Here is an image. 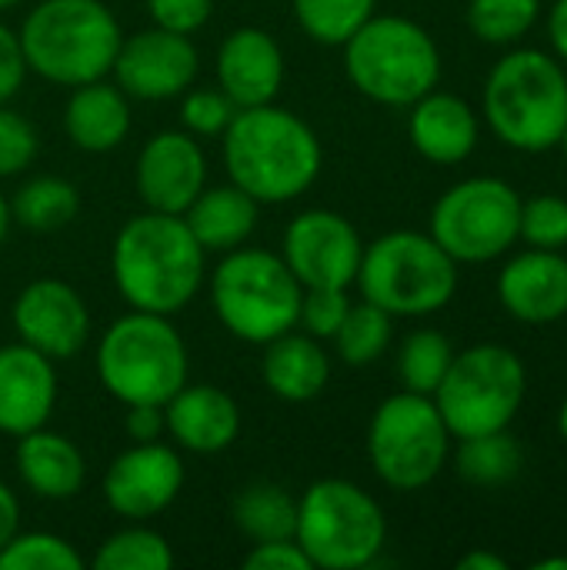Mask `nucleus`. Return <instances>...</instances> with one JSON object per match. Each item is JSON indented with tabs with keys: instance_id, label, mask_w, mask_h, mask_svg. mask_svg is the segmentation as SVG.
Returning <instances> with one entry per match:
<instances>
[{
	"instance_id": "f257e3e1",
	"label": "nucleus",
	"mask_w": 567,
	"mask_h": 570,
	"mask_svg": "<svg viewBox=\"0 0 567 570\" xmlns=\"http://www.w3.org/2000/svg\"><path fill=\"white\" fill-rule=\"evenodd\" d=\"M110 271L130 311L170 317L197 297L207 274V250L180 214L144 210L117 230Z\"/></svg>"
},
{
	"instance_id": "f03ea898",
	"label": "nucleus",
	"mask_w": 567,
	"mask_h": 570,
	"mask_svg": "<svg viewBox=\"0 0 567 570\" xmlns=\"http://www.w3.org/2000/svg\"><path fill=\"white\" fill-rule=\"evenodd\" d=\"M221 137L231 184L257 204H287L301 197L311 190L324 164L311 124L277 104L241 107Z\"/></svg>"
},
{
	"instance_id": "7ed1b4c3",
	"label": "nucleus",
	"mask_w": 567,
	"mask_h": 570,
	"mask_svg": "<svg viewBox=\"0 0 567 570\" xmlns=\"http://www.w3.org/2000/svg\"><path fill=\"white\" fill-rule=\"evenodd\" d=\"M481 110L495 137L511 150L545 154L558 147L567 124L565 63L538 47L505 53L485 80Z\"/></svg>"
},
{
	"instance_id": "20e7f679",
	"label": "nucleus",
	"mask_w": 567,
	"mask_h": 570,
	"mask_svg": "<svg viewBox=\"0 0 567 570\" xmlns=\"http://www.w3.org/2000/svg\"><path fill=\"white\" fill-rule=\"evenodd\" d=\"M17 37L27 70L74 90L114 70L124 33L104 0H40Z\"/></svg>"
},
{
	"instance_id": "39448f33",
	"label": "nucleus",
	"mask_w": 567,
	"mask_h": 570,
	"mask_svg": "<svg viewBox=\"0 0 567 570\" xmlns=\"http://www.w3.org/2000/svg\"><path fill=\"white\" fill-rule=\"evenodd\" d=\"M341 47L354 90L384 107H411L441 80V50L418 20L374 13Z\"/></svg>"
},
{
	"instance_id": "423d86ee",
	"label": "nucleus",
	"mask_w": 567,
	"mask_h": 570,
	"mask_svg": "<svg viewBox=\"0 0 567 570\" xmlns=\"http://www.w3.org/2000/svg\"><path fill=\"white\" fill-rule=\"evenodd\" d=\"M187 344L164 314L130 311L97 344V377L124 407L167 404L187 384Z\"/></svg>"
},
{
	"instance_id": "0eeeda50",
	"label": "nucleus",
	"mask_w": 567,
	"mask_h": 570,
	"mask_svg": "<svg viewBox=\"0 0 567 570\" xmlns=\"http://www.w3.org/2000/svg\"><path fill=\"white\" fill-rule=\"evenodd\" d=\"M304 287L281 254L264 247H234L211 274V304L224 331L244 344H267L297 327Z\"/></svg>"
},
{
	"instance_id": "6e6552de",
	"label": "nucleus",
	"mask_w": 567,
	"mask_h": 570,
	"mask_svg": "<svg viewBox=\"0 0 567 570\" xmlns=\"http://www.w3.org/2000/svg\"><path fill=\"white\" fill-rule=\"evenodd\" d=\"M354 284L391 317H428L451 304L458 261L431 234L391 230L364 247Z\"/></svg>"
},
{
	"instance_id": "1a4fd4ad",
	"label": "nucleus",
	"mask_w": 567,
	"mask_h": 570,
	"mask_svg": "<svg viewBox=\"0 0 567 570\" xmlns=\"http://www.w3.org/2000/svg\"><path fill=\"white\" fill-rule=\"evenodd\" d=\"M294 541L321 570H361L378 564L388 521L381 504L344 478L314 481L297 501Z\"/></svg>"
},
{
	"instance_id": "9d476101",
	"label": "nucleus",
	"mask_w": 567,
	"mask_h": 570,
	"mask_svg": "<svg viewBox=\"0 0 567 570\" xmlns=\"http://www.w3.org/2000/svg\"><path fill=\"white\" fill-rule=\"evenodd\" d=\"M528 394L525 361L505 344H475L454 354L444 381L431 394L451 438L508 431Z\"/></svg>"
},
{
	"instance_id": "9b49d317",
	"label": "nucleus",
	"mask_w": 567,
	"mask_h": 570,
	"mask_svg": "<svg viewBox=\"0 0 567 570\" xmlns=\"http://www.w3.org/2000/svg\"><path fill=\"white\" fill-rule=\"evenodd\" d=\"M451 431L428 394L401 391L378 404L368 428V458L391 491H421L448 464Z\"/></svg>"
},
{
	"instance_id": "f8f14e48",
	"label": "nucleus",
	"mask_w": 567,
	"mask_h": 570,
	"mask_svg": "<svg viewBox=\"0 0 567 570\" xmlns=\"http://www.w3.org/2000/svg\"><path fill=\"white\" fill-rule=\"evenodd\" d=\"M521 194L501 177H468L431 210V237L458 264H488L518 244Z\"/></svg>"
},
{
	"instance_id": "ddd939ff",
	"label": "nucleus",
	"mask_w": 567,
	"mask_h": 570,
	"mask_svg": "<svg viewBox=\"0 0 567 570\" xmlns=\"http://www.w3.org/2000/svg\"><path fill=\"white\" fill-rule=\"evenodd\" d=\"M364 240L358 227L338 210H301L281 240V257L301 287H341L358 281Z\"/></svg>"
},
{
	"instance_id": "4468645a",
	"label": "nucleus",
	"mask_w": 567,
	"mask_h": 570,
	"mask_svg": "<svg viewBox=\"0 0 567 570\" xmlns=\"http://www.w3.org/2000/svg\"><path fill=\"white\" fill-rule=\"evenodd\" d=\"M197 70H201V57L187 33L150 27L120 37L110 73L117 87L134 100H170L190 90Z\"/></svg>"
},
{
	"instance_id": "2eb2a0df",
	"label": "nucleus",
	"mask_w": 567,
	"mask_h": 570,
	"mask_svg": "<svg viewBox=\"0 0 567 570\" xmlns=\"http://www.w3.org/2000/svg\"><path fill=\"white\" fill-rule=\"evenodd\" d=\"M13 331L43 357L70 361L90 337V314L70 284L57 277H37L13 301Z\"/></svg>"
},
{
	"instance_id": "dca6fc26",
	"label": "nucleus",
	"mask_w": 567,
	"mask_h": 570,
	"mask_svg": "<svg viewBox=\"0 0 567 570\" xmlns=\"http://www.w3.org/2000/svg\"><path fill=\"white\" fill-rule=\"evenodd\" d=\"M184 488V461L160 441L134 444L104 474V501L127 521H147L167 511Z\"/></svg>"
},
{
	"instance_id": "f3484780",
	"label": "nucleus",
	"mask_w": 567,
	"mask_h": 570,
	"mask_svg": "<svg viewBox=\"0 0 567 570\" xmlns=\"http://www.w3.org/2000/svg\"><path fill=\"white\" fill-rule=\"evenodd\" d=\"M134 184L147 210L184 214L194 204V197L207 187V157L194 140V134L187 130L154 134L140 147Z\"/></svg>"
},
{
	"instance_id": "a211bd4d",
	"label": "nucleus",
	"mask_w": 567,
	"mask_h": 570,
	"mask_svg": "<svg viewBox=\"0 0 567 570\" xmlns=\"http://www.w3.org/2000/svg\"><path fill=\"white\" fill-rule=\"evenodd\" d=\"M57 404L53 361L23 341L0 347V434L23 438L50 421Z\"/></svg>"
},
{
	"instance_id": "6ab92c4d",
	"label": "nucleus",
	"mask_w": 567,
	"mask_h": 570,
	"mask_svg": "<svg viewBox=\"0 0 567 570\" xmlns=\"http://www.w3.org/2000/svg\"><path fill=\"white\" fill-rule=\"evenodd\" d=\"M498 301L521 324H555L567 314V257L561 250H521L498 274Z\"/></svg>"
},
{
	"instance_id": "aec40b11",
	"label": "nucleus",
	"mask_w": 567,
	"mask_h": 570,
	"mask_svg": "<svg viewBox=\"0 0 567 570\" xmlns=\"http://www.w3.org/2000/svg\"><path fill=\"white\" fill-rule=\"evenodd\" d=\"M217 83L241 107L274 104L284 83L281 43L261 27H237L217 50Z\"/></svg>"
},
{
	"instance_id": "412c9836",
	"label": "nucleus",
	"mask_w": 567,
	"mask_h": 570,
	"mask_svg": "<svg viewBox=\"0 0 567 570\" xmlns=\"http://www.w3.org/2000/svg\"><path fill=\"white\" fill-rule=\"evenodd\" d=\"M167 434L190 454H217L227 451L241 434V407L237 401L211 384H184L164 404Z\"/></svg>"
},
{
	"instance_id": "4be33fe9",
	"label": "nucleus",
	"mask_w": 567,
	"mask_h": 570,
	"mask_svg": "<svg viewBox=\"0 0 567 570\" xmlns=\"http://www.w3.org/2000/svg\"><path fill=\"white\" fill-rule=\"evenodd\" d=\"M408 137L424 160L451 167L475 154L481 137V120L465 97L434 87L431 94L411 104Z\"/></svg>"
},
{
	"instance_id": "5701e85b",
	"label": "nucleus",
	"mask_w": 567,
	"mask_h": 570,
	"mask_svg": "<svg viewBox=\"0 0 567 570\" xmlns=\"http://www.w3.org/2000/svg\"><path fill=\"white\" fill-rule=\"evenodd\" d=\"M17 474L30 488V494L43 501H70L80 494L87 464L80 448L47 428H37L23 438H17Z\"/></svg>"
},
{
	"instance_id": "b1692460",
	"label": "nucleus",
	"mask_w": 567,
	"mask_h": 570,
	"mask_svg": "<svg viewBox=\"0 0 567 570\" xmlns=\"http://www.w3.org/2000/svg\"><path fill=\"white\" fill-rule=\"evenodd\" d=\"M63 130L77 150L107 154L130 134V104L117 83L90 80L74 87L63 107Z\"/></svg>"
},
{
	"instance_id": "393cba45",
	"label": "nucleus",
	"mask_w": 567,
	"mask_h": 570,
	"mask_svg": "<svg viewBox=\"0 0 567 570\" xmlns=\"http://www.w3.org/2000/svg\"><path fill=\"white\" fill-rule=\"evenodd\" d=\"M261 377L271 394L291 404L314 401L331 377V357L324 354L321 341L311 334H281L264 344Z\"/></svg>"
},
{
	"instance_id": "a878e982",
	"label": "nucleus",
	"mask_w": 567,
	"mask_h": 570,
	"mask_svg": "<svg viewBox=\"0 0 567 570\" xmlns=\"http://www.w3.org/2000/svg\"><path fill=\"white\" fill-rule=\"evenodd\" d=\"M257 207L261 204L251 194H244L237 184H221V187H204L180 217L207 254H227L247 244V237L254 234Z\"/></svg>"
},
{
	"instance_id": "bb28decb",
	"label": "nucleus",
	"mask_w": 567,
	"mask_h": 570,
	"mask_svg": "<svg viewBox=\"0 0 567 570\" xmlns=\"http://www.w3.org/2000/svg\"><path fill=\"white\" fill-rule=\"evenodd\" d=\"M234 524L254 544L287 541L297 531V501L281 484H251L234 498Z\"/></svg>"
},
{
	"instance_id": "cd10ccee",
	"label": "nucleus",
	"mask_w": 567,
	"mask_h": 570,
	"mask_svg": "<svg viewBox=\"0 0 567 570\" xmlns=\"http://www.w3.org/2000/svg\"><path fill=\"white\" fill-rule=\"evenodd\" d=\"M77 210H80V194L63 177H33L10 200V217L33 234L63 230L77 217Z\"/></svg>"
},
{
	"instance_id": "c85d7f7f",
	"label": "nucleus",
	"mask_w": 567,
	"mask_h": 570,
	"mask_svg": "<svg viewBox=\"0 0 567 570\" xmlns=\"http://www.w3.org/2000/svg\"><path fill=\"white\" fill-rule=\"evenodd\" d=\"M521 444L511 438V431H495V434H478V438H461L454 468L468 484L478 488H501L521 471Z\"/></svg>"
},
{
	"instance_id": "c756f323",
	"label": "nucleus",
	"mask_w": 567,
	"mask_h": 570,
	"mask_svg": "<svg viewBox=\"0 0 567 570\" xmlns=\"http://www.w3.org/2000/svg\"><path fill=\"white\" fill-rule=\"evenodd\" d=\"M391 331H394V317L388 311H381L378 304L361 301V304L348 307V314H344V321L331 341H334V351L344 364L368 367L388 351Z\"/></svg>"
},
{
	"instance_id": "7c9ffc66",
	"label": "nucleus",
	"mask_w": 567,
	"mask_h": 570,
	"mask_svg": "<svg viewBox=\"0 0 567 570\" xmlns=\"http://www.w3.org/2000/svg\"><path fill=\"white\" fill-rule=\"evenodd\" d=\"M451 361H454V347L444 334L414 331L404 337V344L398 351V377H401L404 391L431 397L438 391V384L444 381Z\"/></svg>"
},
{
	"instance_id": "2f4dec72",
	"label": "nucleus",
	"mask_w": 567,
	"mask_h": 570,
	"mask_svg": "<svg viewBox=\"0 0 567 570\" xmlns=\"http://www.w3.org/2000/svg\"><path fill=\"white\" fill-rule=\"evenodd\" d=\"M378 0H294L301 30L324 47H341L364 20H371Z\"/></svg>"
},
{
	"instance_id": "473e14b6",
	"label": "nucleus",
	"mask_w": 567,
	"mask_h": 570,
	"mask_svg": "<svg viewBox=\"0 0 567 570\" xmlns=\"http://www.w3.org/2000/svg\"><path fill=\"white\" fill-rule=\"evenodd\" d=\"M541 17V0H468V27L481 43H518Z\"/></svg>"
},
{
	"instance_id": "72a5a7b5",
	"label": "nucleus",
	"mask_w": 567,
	"mask_h": 570,
	"mask_svg": "<svg viewBox=\"0 0 567 570\" xmlns=\"http://www.w3.org/2000/svg\"><path fill=\"white\" fill-rule=\"evenodd\" d=\"M90 564L94 570H170L174 551L164 534L150 528H127L110 534Z\"/></svg>"
},
{
	"instance_id": "f704fd0d",
	"label": "nucleus",
	"mask_w": 567,
	"mask_h": 570,
	"mask_svg": "<svg viewBox=\"0 0 567 570\" xmlns=\"http://www.w3.org/2000/svg\"><path fill=\"white\" fill-rule=\"evenodd\" d=\"M84 558L77 548L57 534L30 531L13 534V541L0 551V570H80Z\"/></svg>"
},
{
	"instance_id": "c9c22d12",
	"label": "nucleus",
	"mask_w": 567,
	"mask_h": 570,
	"mask_svg": "<svg viewBox=\"0 0 567 570\" xmlns=\"http://www.w3.org/2000/svg\"><path fill=\"white\" fill-rule=\"evenodd\" d=\"M518 240L541 250L567 247V197L561 194H535L521 200Z\"/></svg>"
},
{
	"instance_id": "e433bc0d",
	"label": "nucleus",
	"mask_w": 567,
	"mask_h": 570,
	"mask_svg": "<svg viewBox=\"0 0 567 570\" xmlns=\"http://www.w3.org/2000/svg\"><path fill=\"white\" fill-rule=\"evenodd\" d=\"M237 104L221 87H201L180 94V124L194 137H217L234 120Z\"/></svg>"
},
{
	"instance_id": "4c0bfd02",
	"label": "nucleus",
	"mask_w": 567,
	"mask_h": 570,
	"mask_svg": "<svg viewBox=\"0 0 567 570\" xmlns=\"http://www.w3.org/2000/svg\"><path fill=\"white\" fill-rule=\"evenodd\" d=\"M348 307H351V297L341 287H304L297 324L304 327V334H311L317 341H331L338 334Z\"/></svg>"
},
{
	"instance_id": "58836bf2",
	"label": "nucleus",
	"mask_w": 567,
	"mask_h": 570,
	"mask_svg": "<svg viewBox=\"0 0 567 570\" xmlns=\"http://www.w3.org/2000/svg\"><path fill=\"white\" fill-rule=\"evenodd\" d=\"M37 130L30 127L27 117L0 104V177H17L23 174L33 157H37Z\"/></svg>"
},
{
	"instance_id": "ea45409f",
	"label": "nucleus",
	"mask_w": 567,
	"mask_h": 570,
	"mask_svg": "<svg viewBox=\"0 0 567 570\" xmlns=\"http://www.w3.org/2000/svg\"><path fill=\"white\" fill-rule=\"evenodd\" d=\"M154 27L174 30V33H194L211 20L214 0H147Z\"/></svg>"
},
{
	"instance_id": "a19ab883",
	"label": "nucleus",
	"mask_w": 567,
	"mask_h": 570,
	"mask_svg": "<svg viewBox=\"0 0 567 570\" xmlns=\"http://www.w3.org/2000/svg\"><path fill=\"white\" fill-rule=\"evenodd\" d=\"M244 568L247 570H314L311 558L304 554V548L287 538V541H264L254 544L244 554Z\"/></svg>"
},
{
	"instance_id": "79ce46f5",
	"label": "nucleus",
	"mask_w": 567,
	"mask_h": 570,
	"mask_svg": "<svg viewBox=\"0 0 567 570\" xmlns=\"http://www.w3.org/2000/svg\"><path fill=\"white\" fill-rule=\"evenodd\" d=\"M23 77H27V60H23L20 37L7 23H0V104H7L23 87Z\"/></svg>"
},
{
	"instance_id": "37998d69",
	"label": "nucleus",
	"mask_w": 567,
	"mask_h": 570,
	"mask_svg": "<svg viewBox=\"0 0 567 570\" xmlns=\"http://www.w3.org/2000/svg\"><path fill=\"white\" fill-rule=\"evenodd\" d=\"M124 428H127V438H134V444L160 441V434L167 431L164 407L160 404H134V407H127Z\"/></svg>"
},
{
	"instance_id": "c03bdc74",
	"label": "nucleus",
	"mask_w": 567,
	"mask_h": 570,
	"mask_svg": "<svg viewBox=\"0 0 567 570\" xmlns=\"http://www.w3.org/2000/svg\"><path fill=\"white\" fill-rule=\"evenodd\" d=\"M17 531H20V504L17 494L0 481V551L13 541Z\"/></svg>"
},
{
	"instance_id": "a18cd8bd",
	"label": "nucleus",
	"mask_w": 567,
	"mask_h": 570,
	"mask_svg": "<svg viewBox=\"0 0 567 570\" xmlns=\"http://www.w3.org/2000/svg\"><path fill=\"white\" fill-rule=\"evenodd\" d=\"M548 37H551L555 57L567 60V0H555V7L548 13Z\"/></svg>"
},
{
	"instance_id": "49530a36",
	"label": "nucleus",
	"mask_w": 567,
	"mask_h": 570,
	"mask_svg": "<svg viewBox=\"0 0 567 570\" xmlns=\"http://www.w3.org/2000/svg\"><path fill=\"white\" fill-rule=\"evenodd\" d=\"M511 564L495 551H471L458 561V570H508Z\"/></svg>"
},
{
	"instance_id": "de8ad7c7",
	"label": "nucleus",
	"mask_w": 567,
	"mask_h": 570,
	"mask_svg": "<svg viewBox=\"0 0 567 570\" xmlns=\"http://www.w3.org/2000/svg\"><path fill=\"white\" fill-rule=\"evenodd\" d=\"M10 220H13V217H10V200L0 194V244H3V237H7V230H10Z\"/></svg>"
},
{
	"instance_id": "09e8293b",
	"label": "nucleus",
	"mask_w": 567,
	"mask_h": 570,
	"mask_svg": "<svg viewBox=\"0 0 567 570\" xmlns=\"http://www.w3.org/2000/svg\"><path fill=\"white\" fill-rule=\"evenodd\" d=\"M535 570H567V558H545L535 564Z\"/></svg>"
},
{
	"instance_id": "8fccbe9b",
	"label": "nucleus",
	"mask_w": 567,
	"mask_h": 570,
	"mask_svg": "<svg viewBox=\"0 0 567 570\" xmlns=\"http://www.w3.org/2000/svg\"><path fill=\"white\" fill-rule=\"evenodd\" d=\"M558 431H561V438L567 441V401L561 404V411H558Z\"/></svg>"
},
{
	"instance_id": "3c124183",
	"label": "nucleus",
	"mask_w": 567,
	"mask_h": 570,
	"mask_svg": "<svg viewBox=\"0 0 567 570\" xmlns=\"http://www.w3.org/2000/svg\"><path fill=\"white\" fill-rule=\"evenodd\" d=\"M558 147L565 150V157H567V124H565V130H561V140H558Z\"/></svg>"
},
{
	"instance_id": "603ef678",
	"label": "nucleus",
	"mask_w": 567,
	"mask_h": 570,
	"mask_svg": "<svg viewBox=\"0 0 567 570\" xmlns=\"http://www.w3.org/2000/svg\"><path fill=\"white\" fill-rule=\"evenodd\" d=\"M17 3H23V0H0V10H7V7H17Z\"/></svg>"
}]
</instances>
